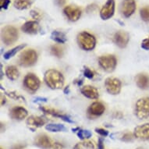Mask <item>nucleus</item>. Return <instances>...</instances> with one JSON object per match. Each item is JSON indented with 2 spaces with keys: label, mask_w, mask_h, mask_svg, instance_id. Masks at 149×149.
Instances as JSON below:
<instances>
[{
  "label": "nucleus",
  "mask_w": 149,
  "mask_h": 149,
  "mask_svg": "<svg viewBox=\"0 0 149 149\" xmlns=\"http://www.w3.org/2000/svg\"><path fill=\"white\" fill-rule=\"evenodd\" d=\"M31 3L30 0H15L14 6L18 10H26L29 8Z\"/></svg>",
  "instance_id": "a878e982"
},
{
  "label": "nucleus",
  "mask_w": 149,
  "mask_h": 149,
  "mask_svg": "<svg viewBox=\"0 0 149 149\" xmlns=\"http://www.w3.org/2000/svg\"><path fill=\"white\" fill-rule=\"evenodd\" d=\"M140 13H141L142 20L146 22H149V6L142 8Z\"/></svg>",
  "instance_id": "c85d7f7f"
},
{
  "label": "nucleus",
  "mask_w": 149,
  "mask_h": 149,
  "mask_svg": "<svg viewBox=\"0 0 149 149\" xmlns=\"http://www.w3.org/2000/svg\"><path fill=\"white\" fill-rule=\"evenodd\" d=\"M41 110H42L46 114H49V115H51L52 116H55V117H58L62 119L63 120H64L65 122L69 123H73V121L71 120V118L69 116L66 115V114H63L62 113H60L59 111L56 109H52V108L49 107H40Z\"/></svg>",
  "instance_id": "ddd939ff"
},
{
  "label": "nucleus",
  "mask_w": 149,
  "mask_h": 149,
  "mask_svg": "<svg viewBox=\"0 0 149 149\" xmlns=\"http://www.w3.org/2000/svg\"><path fill=\"white\" fill-rule=\"evenodd\" d=\"M81 93L84 96L91 99H97L98 98V91L92 86L86 85L81 88Z\"/></svg>",
  "instance_id": "6ab92c4d"
},
{
  "label": "nucleus",
  "mask_w": 149,
  "mask_h": 149,
  "mask_svg": "<svg viewBox=\"0 0 149 149\" xmlns=\"http://www.w3.org/2000/svg\"><path fill=\"white\" fill-rule=\"evenodd\" d=\"M81 144H82V145L84 147H85V148H88L90 149H95V144L91 141H85L81 143Z\"/></svg>",
  "instance_id": "f704fd0d"
},
{
  "label": "nucleus",
  "mask_w": 149,
  "mask_h": 149,
  "mask_svg": "<svg viewBox=\"0 0 149 149\" xmlns=\"http://www.w3.org/2000/svg\"><path fill=\"white\" fill-rule=\"evenodd\" d=\"M129 38V34H127V32L120 31L116 32L114 35V42L120 48L123 49L128 44Z\"/></svg>",
  "instance_id": "4468645a"
},
{
  "label": "nucleus",
  "mask_w": 149,
  "mask_h": 149,
  "mask_svg": "<svg viewBox=\"0 0 149 149\" xmlns=\"http://www.w3.org/2000/svg\"><path fill=\"white\" fill-rule=\"evenodd\" d=\"M69 91H69V86H68V87H66V88H65V90H64V92H65V94H68Z\"/></svg>",
  "instance_id": "79ce46f5"
},
{
  "label": "nucleus",
  "mask_w": 149,
  "mask_h": 149,
  "mask_svg": "<svg viewBox=\"0 0 149 149\" xmlns=\"http://www.w3.org/2000/svg\"><path fill=\"white\" fill-rule=\"evenodd\" d=\"M115 12V1L108 0L107 3L103 6L100 11L101 18L104 20H109L114 15Z\"/></svg>",
  "instance_id": "6e6552de"
},
{
  "label": "nucleus",
  "mask_w": 149,
  "mask_h": 149,
  "mask_svg": "<svg viewBox=\"0 0 149 149\" xmlns=\"http://www.w3.org/2000/svg\"><path fill=\"white\" fill-rule=\"evenodd\" d=\"M51 52L55 56L60 58L63 55V49L60 45H53L51 48Z\"/></svg>",
  "instance_id": "bb28decb"
},
{
  "label": "nucleus",
  "mask_w": 149,
  "mask_h": 149,
  "mask_svg": "<svg viewBox=\"0 0 149 149\" xmlns=\"http://www.w3.org/2000/svg\"><path fill=\"white\" fill-rule=\"evenodd\" d=\"M46 123V120L44 118L40 117V116H31L27 120V124L31 127H42Z\"/></svg>",
  "instance_id": "aec40b11"
},
{
  "label": "nucleus",
  "mask_w": 149,
  "mask_h": 149,
  "mask_svg": "<svg viewBox=\"0 0 149 149\" xmlns=\"http://www.w3.org/2000/svg\"><path fill=\"white\" fill-rule=\"evenodd\" d=\"M6 74L10 80L11 81H15L19 77L20 72L18 70V69L14 66H8L6 70Z\"/></svg>",
  "instance_id": "4be33fe9"
},
{
  "label": "nucleus",
  "mask_w": 149,
  "mask_h": 149,
  "mask_svg": "<svg viewBox=\"0 0 149 149\" xmlns=\"http://www.w3.org/2000/svg\"><path fill=\"white\" fill-rule=\"evenodd\" d=\"M10 0H0V6L2 9H5L6 10L10 5Z\"/></svg>",
  "instance_id": "72a5a7b5"
},
{
  "label": "nucleus",
  "mask_w": 149,
  "mask_h": 149,
  "mask_svg": "<svg viewBox=\"0 0 149 149\" xmlns=\"http://www.w3.org/2000/svg\"><path fill=\"white\" fill-rule=\"evenodd\" d=\"M47 102V98H42V97H37V98L34 99V102Z\"/></svg>",
  "instance_id": "4c0bfd02"
},
{
  "label": "nucleus",
  "mask_w": 149,
  "mask_h": 149,
  "mask_svg": "<svg viewBox=\"0 0 149 149\" xmlns=\"http://www.w3.org/2000/svg\"><path fill=\"white\" fill-rule=\"evenodd\" d=\"M138 149H141V148H138Z\"/></svg>",
  "instance_id": "c03bdc74"
},
{
  "label": "nucleus",
  "mask_w": 149,
  "mask_h": 149,
  "mask_svg": "<svg viewBox=\"0 0 149 149\" xmlns=\"http://www.w3.org/2000/svg\"><path fill=\"white\" fill-rule=\"evenodd\" d=\"M22 31L27 34H37L40 31V26L37 21H28L22 26Z\"/></svg>",
  "instance_id": "a211bd4d"
},
{
  "label": "nucleus",
  "mask_w": 149,
  "mask_h": 149,
  "mask_svg": "<svg viewBox=\"0 0 149 149\" xmlns=\"http://www.w3.org/2000/svg\"><path fill=\"white\" fill-rule=\"evenodd\" d=\"M84 77H86L88 79H92L95 76V73L93 72L90 68L88 67H84Z\"/></svg>",
  "instance_id": "c756f323"
},
{
  "label": "nucleus",
  "mask_w": 149,
  "mask_h": 149,
  "mask_svg": "<svg viewBox=\"0 0 149 149\" xmlns=\"http://www.w3.org/2000/svg\"><path fill=\"white\" fill-rule=\"evenodd\" d=\"M98 149H104V143H103L102 138H99V140H98Z\"/></svg>",
  "instance_id": "58836bf2"
},
{
  "label": "nucleus",
  "mask_w": 149,
  "mask_h": 149,
  "mask_svg": "<svg viewBox=\"0 0 149 149\" xmlns=\"http://www.w3.org/2000/svg\"><path fill=\"white\" fill-rule=\"evenodd\" d=\"M38 54L33 49H28L21 53L19 59L20 65L22 66H31L37 62Z\"/></svg>",
  "instance_id": "39448f33"
},
{
  "label": "nucleus",
  "mask_w": 149,
  "mask_h": 149,
  "mask_svg": "<svg viewBox=\"0 0 149 149\" xmlns=\"http://www.w3.org/2000/svg\"><path fill=\"white\" fill-rule=\"evenodd\" d=\"M34 144L41 148L48 149L52 148L54 143L52 142L51 138L46 134H39L34 139Z\"/></svg>",
  "instance_id": "9d476101"
},
{
  "label": "nucleus",
  "mask_w": 149,
  "mask_h": 149,
  "mask_svg": "<svg viewBox=\"0 0 149 149\" xmlns=\"http://www.w3.org/2000/svg\"><path fill=\"white\" fill-rule=\"evenodd\" d=\"M24 84L28 90L31 91H35L39 88L41 82H40L39 79L38 78V77L35 76L34 74L28 73L24 77Z\"/></svg>",
  "instance_id": "1a4fd4ad"
},
{
  "label": "nucleus",
  "mask_w": 149,
  "mask_h": 149,
  "mask_svg": "<svg viewBox=\"0 0 149 149\" xmlns=\"http://www.w3.org/2000/svg\"><path fill=\"white\" fill-rule=\"evenodd\" d=\"M134 136L138 139H149V123L140 125L134 129Z\"/></svg>",
  "instance_id": "2eb2a0df"
},
{
  "label": "nucleus",
  "mask_w": 149,
  "mask_h": 149,
  "mask_svg": "<svg viewBox=\"0 0 149 149\" xmlns=\"http://www.w3.org/2000/svg\"><path fill=\"white\" fill-rule=\"evenodd\" d=\"M45 81L51 89H59L63 86L64 77L58 70H49L45 74Z\"/></svg>",
  "instance_id": "f257e3e1"
},
{
  "label": "nucleus",
  "mask_w": 149,
  "mask_h": 149,
  "mask_svg": "<svg viewBox=\"0 0 149 149\" xmlns=\"http://www.w3.org/2000/svg\"><path fill=\"white\" fill-rule=\"evenodd\" d=\"M0 149H3V148H0Z\"/></svg>",
  "instance_id": "37998d69"
},
{
  "label": "nucleus",
  "mask_w": 149,
  "mask_h": 149,
  "mask_svg": "<svg viewBox=\"0 0 149 149\" xmlns=\"http://www.w3.org/2000/svg\"><path fill=\"white\" fill-rule=\"evenodd\" d=\"M105 85L106 90L111 95H118L121 91V81L115 77H109L105 80Z\"/></svg>",
  "instance_id": "0eeeda50"
},
{
  "label": "nucleus",
  "mask_w": 149,
  "mask_h": 149,
  "mask_svg": "<svg viewBox=\"0 0 149 149\" xmlns=\"http://www.w3.org/2000/svg\"><path fill=\"white\" fill-rule=\"evenodd\" d=\"M31 17H33L34 19H38V20H39L40 18L42 17V13L36 10H31Z\"/></svg>",
  "instance_id": "2f4dec72"
},
{
  "label": "nucleus",
  "mask_w": 149,
  "mask_h": 149,
  "mask_svg": "<svg viewBox=\"0 0 149 149\" xmlns=\"http://www.w3.org/2000/svg\"><path fill=\"white\" fill-rule=\"evenodd\" d=\"M1 38L6 45H10L17 42L18 39V31L12 26H6L3 27L1 32Z\"/></svg>",
  "instance_id": "7ed1b4c3"
},
{
  "label": "nucleus",
  "mask_w": 149,
  "mask_h": 149,
  "mask_svg": "<svg viewBox=\"0 0 149 149\" xmlns=\"http://www.w3.org/2000/svg\"><path fill=\"white\" fill-rule=\"evenodd\" d=\"M141 48L145 50H149V38H146L142 42Z\"/></svg>",
  "instance_id": "c9c22d12"
},
{
  "label": "nucleus",
  "mask_w": 149,
  "mask_h": 149,
  "mask_svg": "<svg viewBox=\"0 0 149 149\" xmlns=\"http://www.w3.org/2000/svg\"><path fill=\"white\" fill-rule=\"evenodd\" d=\"M105 109V108L102 103L96 102L92 103L90 105V107L88 108V114L91 116H99L104 113Z\"/></svg>",
  "instance_id": "dca6fc26"
},
{
  "label": "nucleus",
  "mask_w": 149,
  "mask_h": 149,
  "mask_svg": "<svg viewBox=\"0 0 149 149\" xmlns=\"http://www.w3.org/2000/svg\"><path fill=\"white\" fill-rule=\"evenodd\" d=\"M26 46V45H20L18 46L15 47L13 49H12L11 50H9L8 52H6L5 54H4V59H10V58H12L16 55V54L20 50H22L24 47Z\"/></svg>",
  "instance_id": "393cba45"
},
{
  "label": "nucleus",
  "mask_w": 149,
  "mask_h": 149,
  "mask_svg": "<svg viewBox=\"0 0 149 149\" xmlns=\"http://www.w3.org/2000/svg\"><path fill=\"white\" fill-rule=\"evenodd\" d=\"M96 133H98V134H100L102 137H107L109 135V131L102 128H96L95 129Z\"/></svg>",
  "instance_id": "473e14b6"
},
{
  "label": "nucleus",
  "mask_w": 149,
  "mask_h": 149,
  "mask_svg": "<svg viewBox=\"0 0 149 149\" xmlns=\"http://www.w3.org/2000/svg\"><path fill=\"white\" fill-rule=\"evenodd\" d=\"M27 111L23 107H14L10 110V116L13 120H22L27 116Z\"/></svg>",
  "instance_id": "f3484780"
},
{
  "label": "nucleus",
  "mask_w": 149,
  "mask_h": 149,
  "mask_svg": "<svg viewBox=\"0 0 149 149\" xmlns=\"http://www.w3.org/2000/svg\"><path fill=\"white\" fill-rule=\"evenodd\" d=\"M136 83L141 89H147L149 88V77L144 73L138 74L136 77Z\"/></svg>",
  "instance_id": "412c9836"
},
{
  "label": "nucleus",
  "mask_w": 149,
  "mask_h": 149,
  "mask_svg": "<svg viewBox=\"0 0 149 149\" xmlns=\"http://www.w3.org/2000/svg\"><path fill=\"white\" fill-rule=\"evenodd\" d=\"M98 63L101 67L106 72H113L115 70L117 61L114 56H102L98 59Z\"/></svg>",
  "instance_id": "423d86ee"
},
{
  "label": "nucleus",
  "mask_w": 149,
  "mask_h": 149,
  "mask_svg": "<svg viewBox=\"0 0 149 149\" xmlns=\"http://www.w3.org/2000/svg\"><path fill=\"white\" fill-rule=\"evenodd\" d=\"M135 113L140 120H145L149 117V98H140L136 103Z\"/></svg>",
  "instance_id": "20e7f679"
},
{
  "label": "nucleus",
  "mask_w": 149,
  "mask_h": 149,
  "mask_svg": "<svg viewBox=\"0 0 149 149\" xmlns=\"http://www.w3.org/2000/svg\"><path fill=\"white\" fill-rule=\"evenodd\" d=\"M97 9V6L95 4H92V5L88 6V8H87V10H88V12H93V11H95V10Z\"/></svg>",
  "instance_id": "e433bc0d"
},
{
  "label": "nucleus",
  "mask_w": 149,
  "mask_h": 149,
  "mask_svg": "<svg viewBox=\"0 0 149 149\" xmlns=\"http://www.w3.org/2000/svg\"><path fill=\"white\" fill-rule=\"evenodd\" d=\"M77 134L78 136V137L81 140H84V139H88L91 137V133L89 130H81L79 129Z\"/></svg>",
  "instance_id": "cd10ccee"
},
{
  "label": "nucleus",
  "mask_w": 149,
  "mask_h": 149,
  "mask_svg": "<svg viewBox=\"0 0 149 149\" xmlns=\"http://www.w3.org/2000/svg\"><path fill=\"white\" fill-rule=\"evenodd\" d=\"M77 42L81 49L86 51H91L95 47L96 39L94 35L84 31L77 35Z\"/></svg>",
  "instance_id": "f03ea898"
},
{
  "label": "nucleus",
  "mask_w": 149,
  "mask_h": 149,
  "mask_svg": "<svg viewBox=\"0 0 149 149\" xmlns=\"http://www.w3.org/2000/svg\"><path fill=\"white\" fill-rule=\"evenodd\" d=\"M45 129L50 132H62V131H66V127L63 124H55V123H50L46 125Z\"/></svg>",
  "instance_id": "b1692460"
},
{
  "label": "nucleus",
  "mask_w": 149,
  "mask_h": 149,
  "mask_svg": "<svg viewBox=\"0 0 149 149\" xmlns=\"http://www.w3.org/2000/svg\"><path fill=\"white\" fill-rule=\"evenodd\" d=\"M134 136L133 134L131 133H127V134H123V136L122 137L121 140H122L123 141H125V142H130V141H132L133 140H134Z\"/></svg>",
  "instance_id": "7c9ffc66"
},
{
  "label": "nucleus",
  "mask_w": 149,
  "mask_h": 149,
  "mask_svg": "<svg viewBox=\"0 0 149 149\" xmlns=\"http://www.w3.org/2000/svg\"><path fill=\"white\" fill-rule=\"evenodd\" d=\"M52 148L53 149H62L63 148V146H62V144H59V143H54V145L52 147Z\"/></svg>",
  "instance_id": "ea45409f"
},
{
  "label": "nucleus",
  "mask_w": 149,
  "mask_h": 149,
  "mask_svg": "<svg viewBox=\"0 0 149 149\" xmlns=\"http://www.w3.org/2000/svg\"><path fill=\"white\" fill-rule=\"evenodd\" d=\"M63 12L70 21L78 20L81 16V9L75 6H67L66 7L64 8Z\"/></svg>",
  "instance_id": "9b49d317"
},
{
  "label": "nucleus",
  "mask_w": 149,
  "mask_h": 149,
  "mask_svg": "<svg viewBox=\"0 0 149 149\" xmlns=\"http://www.w3.org/2000/svg\"><path fill=\"white\" fill-rule=\"evenodd\" d=\"M136 10L134 0H124L121 6V13L125 17H130Z\"/></svg>",
  "instance_id": "f8f14e48"
},
{
  "label": "nucleus",
  "mask_w": 149,
  "mask_h": 149,
  "mask_svg": "<svg viewBox=\"0 0 149 149\" xmlns=\"http://www.w3.org/2000/svg\"><path fill=\"white\" fill-rule=\"evenodd\" d=\"M13 149H25L24 145H21V144H18V145H16L13 148Z\"/></svg>",
  "instance_id": "a19ab883"
},
{
  "label": "nucleus",
  "mask_w": 149,
  "mask_h": 149,
  "mask_svg": "<svg viewBox=\"0 0 149 149\" xmlns=\"http://www.w3.org/2000/svg\"><path fill=\"white\" fill-rule=\"evenodd\" d=\"M51 38L59 44H63L66 42V37L63 32L55 31L52 33Z\"/></svg>",
  "instance_id": "5701e85b"
}]
</instances>
